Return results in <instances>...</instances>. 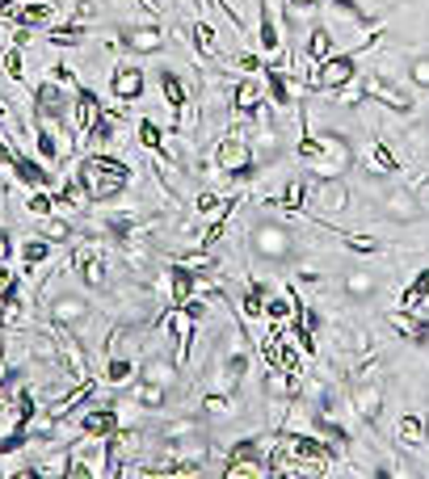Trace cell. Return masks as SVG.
<instances>
[{
  "mask_svg": "<svg viewBox=\"0 0 429 479\" xmlns=\"http://www.w3.org/2000/svg\"><path fill=\"white\" fill-rule=\"evenodd\" d=\"M245 244H249V257L265 261V265H291V261L299 257V232H295V223L287 219V215H278V210H265V206H262V215H253Z\"/></svg>",
  "mask_w": 429,
  "mask_h": 479,
  "instance_id": "1",
  "label": "cell"
},
{
  "mask_svg": "<svg viewBox=\"0 0 429 479\" xmlns=\"http://www.w3.org/2000/svg\"><path fill=\"white\" fill-rule=\"evenodd\" d=\"M383 34H388V30L379 26V30H371L358 47H349V51H332L329 59L312 64V68H307V76H304V89H307V93H337V89L354 84V81H358L362 56H366V51H374V47H383Z\"/></svg>",
  "mask_w": 429,
  "mask_h": 479,
  "instance_id": "2",
  "label": "cell"
},
{
  "mask_svg": "<svg viewBox=\"0 0 429 479\" xmlns=\"http://www.w3.org/2000/svg\"><path fill=\"white\" fill-rule=\"evenodd\" d=\"M72 173H76V181L84 185V193H89V202L93 206L123 198L126 185H131V177H135L131 165L118 160V156H110V151H84Z\"/></svg>",
  "mask_w": 429,
  "mask_h": 479,
  "instance_id": "3",
  "label": "cell"
},
{
  "mask_svg": "<svg viewBox=\"0 0 429 479\" xmlns=\"http://www.w3.org/2000/svg\"><path fill=\"white\" fill-rule=\"evenodd\" d=\"M358 84H362V97H366V101L383 106V110L396 114V118H413V114H416V89H408V84H396L383 68L362 72Z\"/></svg>",
  "mask_w": 429,
  "mask_h": 479,
  "instance_id": "4",
  "label": "cell"
},
{
  "mask_svg": "<svg viewBox=\"0 0 429 479\" xmlns=\"http://www.w3.org/2000/svg\"><path fill=\"white\" fill-rule=\"evenodd\" d=\"M371 206H374L379 219L396 223V227H408V223L425 219V206L416 202V190H408V185H400V181H388V185L371 190Z\"/></svg>",
  "mask_w": 429,
  "mask_h": 479,
  "instance_id": "5",
  "label": "cell"
},
{
  "mask_svg": "<svg viewBox=\"0 0 429 479\" xmlns=\"http://www.w3.org/2000/svg\"><path fill=\"white\" fill-rule=\"evenodd\" d=\"M312 190H307V215L316 223L329 227L332 215H346L354 206V190L346 185V177H307Z\"/></svg>",
  "mask_w": 429,
  "mask_h": 479,
  "instance_id": "6",
  "label": "cell"
},
{
  "mask_svg": "<svg viewBox=\"0 0 429 479\" xmlns=\"http://www.w3.org/2000/svg\"><path fill=\"white\" fill-rule=\"evenodd\" d=\"M30 118L51 123V126H59V131H72V89L56 84L51 76L42 84H34V93H30Z\"/></svg>",
  "mask_w": 429,
  "mask_h": 479,
  "instance_id": "7",
  "label": "cell"
},
{
  "mask_svg": "<svg viewBox=\"0 0 429 479\" xmlns=\"http://www.w3.org/2000/svg\"><path fill=\"white\" fill-rule=\"evenodd\" d=\"M383 404H388V379L374 370L366 379H354L349 383V408L366 429H379V416H383Z\"/></svg>",
  "mask_w": 429,
  "mask_h": 479,
  "instance_id": "8",
  "label": "cell"
},
{
  "mask_svg": "<svg viewBox=\"0 0 429 479\" xmlns=\"http://www.w3.org/2000/svg\"><path fill=\"white\" fill-rule=\"evenodd\" d=\"M72 269H76V282L84 290H110V257L98 240H84V244L72 248Z\"/></svg>",
  "mask_w": 429,
  "mask_h": 479,
  "instance_id": "9",
  "label": "cell"
},
{
  "mask_svg": "<svg viewBox=\"0 0 429 479\" xmlns=\"http://www.w3.org/2000/svg\"><path fill=\"white\" fill-rule=\"evenodd\" d=\"M114 42H118V51H126V56H135V59L168 51V38H165V30H160V21H126V26L114 30Z\"/></svg>",
  "mask_w": 429,
  "mask_h": 479,
  "instance_id": "10",
  "label": "cell"
},
{
  "mask_svg": "<svg viewBox=\"0 0 429 479\" xmlns=\"http://www.w3.org/2000/svg\"><path fill=\"white\" fill-rule=\"evenodd\" d=\"M47 315H51V324L56 329H68L81 337L89 324H93V303L84 299V295H51V303H47Z\"/></svg>",
  "mask_w": 429,
  "mask_h": 479,
  "instance_id": "11",
  "label": "cell"
},
{
  "mask_svg": "<svg viewBox=\"0 0 429 479\" xmlns=\"http://www.w3.org/2000/svg\"><path fill=\"white\" fill-rule=\"evenodd\" d=\"M337 290H341L346 303L362 307V303H374L383 295V278L374 274V269H366V265H349V269H341V278H337Z\"/></svg>",
  "mask_w": 429,
  "mask_h": 479,
  "instance_id": "12",
  "label": "cell"
},
{
  "mask_svg": "<svg viewBox=\"0 0 429 479\" xmlns=\"http://www.w3.org/2000/svg\"><path fill=\"white\" fill-rule=\"evenodd\" d=\"M265 106H270L265 84H257L253 76H245V81H236L232 89H227V114H236L240 123H253V118H257Z\"/></svg>",
  "mask_w": 429,
  "mask_h": 479,
  "instance_id": "13",
  "label": "cell"
},
{
  "mask_svg": "<svg viewBox=\"0 0 429 479\" xmlns=\"http://www.w3.org/2000/svg\"><path fill=\"white\" fill-rule=\"evenodd\" d=\"M9 173H13V181L21 185V190H56L59 181L56 173H51V165H42L39 156H26V151H13V160H9Z\"/></svg>",
  "mask_w": 429,
  "mask_h": 479,
  "instance_id": "14",
  "label": "cell"
},
{
  "mask_svg": "<svg viewBox=\"0 0 429 479\" xmlns=\"http://www.w3.org/2000/svg\"><path fill=\"white\" fill-rule=\"evenodd\" d=\"M30 324V303H26V282L17 278L13 287L0 295V337L9 332H21Z\"/></svg>",
  "mask_w": 429,
  "mask_h": 479,
  "instance_id": "15",
  "label": "cell"
},
{
  "mask_svg": "<svg viewBox=\"0 0 429 479\" xmlns=\"http://www.w3.org/2000/svg\"><path fill=\"white\" fill-rule=\"evenodd\" d=\"M262 81H265V97H270V106H278V110H291V106H299V101H295V76L287 72V64H282V59H270V64H265Z\"/></svg>",
  "mask_w": 429,
  "mask_h": 479,
  "instance_id": "16",
  "label": "cell"
},
{
  "mask_svg": "<svg viewBox=\"0 0 429 479\" xmlns=\"http://www.w3.org/2000/svg\"><path fill=\"white\" fill-rule=\"evenodd\" d=\"M156 81H160L165 106L173 110V118H177V123H173V135H181V126H185V110H190V101H194V97H190V84L181 81L173 68H160V76H156Z\"/></svg>",
  "mask_w": 429,
  "mask_h": 479,
  "instance_id": "17",
  "label": "cell"
},
{
  "mask_svg": "<svg viewBox=\"0 0 429 479\" xmlns=\"http://www.w3.org/2000/svg\"><path fill=\"white\" fill-rule=\"evenodd\" d=\"M257 47H262V59L287 56V42H282V30H278V17H274V9H270V0H257Z\"/></svg>",
  "mask_w": 429,
  "mask_h": 479,
  "instance_id": "18",
  "label": "cell"
},
{
  "mask_svg": "<svg viewBox=\"0 0 429 479\" xmlns=\"http://www.w3.org/2000/svg\"><path fill=\"white\" fill-rule=\"evenodd\" d=\"M81 438H114V433H123V412L114 408V404H98V408L81 412Z\"/></svg>",
  "mask_w": 429,
  "mask_h": 479,
  "instance_id": "19",
  "label": "cell"
},
{
  "mask_svg": "<svg viewBox=\"0 0 429 479\" xmlns=\"http://www.w3.org/2000/svg\"><path fill=\"white\" fill-rule=\"evenodd\" d=\"M143 89H148V76H143V68H135V64H118V68L110 72V93L118 106L143 101Z\"/></svg>",
  "mask_w": 429,
  "mask_h": 479,
  "instance_id": "20",
  "label": "cell"
},
{
  "mask_svg": "<svg viewBox=\"0 0 429 479\" xmlns=\"http://www.w3.org/2000/svg\"><path fill=\"white\" fill-rule=\"evenodd\" d=\"M101 110H106V101L98 97V89H89L84 81L72 89V131H76V135H84L89 126L98 123Z\"/></svg>",
  "mask_w": 429,
  "mask_h": 479,
  "instance_id": "21",
  "label": "cell"
},
{
  "mask_svg": "<svg viewBox=\"0 0 429 479\" xmlns=\"http://www.w3.org/2000/svg\"><path fill=\"white\" fill-rule=\"evenodd\" d=\"M198 290H202V274L185 261H173L168 265V307H185Z\"/></svg>",
  "mask_w": 429,
  "mask_h": 479,
  "instance_id": "22",
  "label": "cell"
},
{
  "mask_svg": "<svg viewBox=\"0 0 429 479\" xmlns=\"http://www.w3.org/2000/svg\"><path fill=\"white\" fill-rule=\"evenodd\" d=\"M388 324L396 329V337H404L408 345H421V349L429 345V315L425 312H404L400 307V312L388 315Z\"/></svg>",
  "mask_w": 429,
  "mask_h": 479,
  "instance_id": "23",
  "label": "cell"
},
{
  "mask_svg": "<svg viewBox=\"0 0 429 479\" xmlns=\"http://www.w3.org/2000/svg\"><path fill=\"white\" fill-rule=\"evenodd\" d=\"M139 379H143V383H156V387H168V391H177V383H181L177 357L152 354L148 362H143V366H139Z\"/></svg>",
  "mask_w": 429,
  "mask_h": 479,
  "instance_id": "24",
  "label": "cell"
},
{
  "mask_svg": "<svg viewBox=\"0 0 429 479\" xmlns=\"http://www.w3.org/2000/svg\"><path fill=\"white\" fill-rule=\"evenodd\" d=\"M391 433H396V441H400V446L421 450V446H429V416H421V412H400Z\"/></svg>",
  "mask_w": 429,
  "mask_h": 479,
  "instance_id": "25",
  "label": "cell"
},
{
  "mask_svg": "<svg viewBox=\"0 0 429 479\" xmlns=\"http://www.w3.org/2000/svg\"><path fill=\"white\" fill-rule=\"evenodd\" d=\"M274 290L265 287L262 278H249V287H245V295L236 299V307H240V320L245 324H262L265 320V299H270Z\"/></svg>",
  "mask_w": 429,
  "mask_h": 479,
  "instance_id": "26",
  "label": "cell"
},
{
  "mask_svg": "<svg viewBox=\"0 0 429 479\" xmlns=\"http://www.w3.org/2000/svg\"><path fill=\"white\" fill-rule=\"evenodd\" d=\"M198 416L202 421H232V416H240V399H236V391H207V396L198 399Z\"/></svg>",
  "mask_w": 429,
  "mask_h": 479,
  "instance_id": "27",
  "label": "cell"
},
{
  "mask_svg": "<svg viewBox=\"0 0 429 479\" xmlns=\"http://www.w3.org/2000/svg\"><path fill=\"white\" fill-rule=\"evenodd\" d=\"M173 396L177 391H168V387H156V383H143V379H135L131 383V404L143 412H165L168 404H173Z\"/></svg>",
  "mask_w": 429,
  "mask_h": 479,
  "instance_id": "28",
  "label": "cell"
},
{
  "mask_svg": "<svg viewBox=\"0 0 429 479\" xmlns=\"http://www.w3.org/2000/svg\"><path fill=\"white\" fill-rule=\"evenodd\" d=\"M332 47H337V30H332L329 21H312V30H307V42H304L307 64H320V59H329V56H332Z\"/></svg>",
  "mask_w": 429,
  "mask_h": 479,
  "instance_id": "29",
  "label": "cell"
},
{
  "mask_svg": "<svg viewBox=\"0 0 429 479\" xmlns=\"http://www.w3.org/2000/svg\"><path fill=\"white\" fill-rule=\"evenodd\" d=\"M56 13H59V9L51 4V0H26V4H21V13L13 17V26L34 30V34H39V30H51Z\"/></svg>",
  "mask_w": 429,
  "mask_h": 479,
  "instance_id": "30",
  "label": "cell"
},
{
  "mask_svg": "<svg viewBox=\"0 0 429 479\" xmlns=\"http://www.w3.org/2000/svg\"><path fill=\"white\" fill-rule=\"evenodd\" d=\"M366 156H371V177H383V181H396L400 177V156L383 143V139H371V148H366Z\"/></svg>",
  "mask_w": 429,
  "mask_h": 479,
  "instance_id": "31",
  "label": "cell"
},
{
  "mask_svg": "<svg viewBox=\"0 0 429 479\" xmlns=\"http://www.w3.org/2000/svg\"><path fill=\"white\" fill-rule=\"evenodd\" d=\"M139 379V362L131 354H110L106 357V366H101V383H110V387H126V383H135Z\"/></svg>",
  "mask_w": 429,
  "mask_h": 479,
  "instance_id": "32",
  "label": "cell"
},
{
  "mask_svg": "<svg viewBox=\"0 0 429 479\" xmlns=\"http://www.w3.org/2000/svg\"><path fill=\"white\" fill-rule=\"evenodd\" d=\"M270 458V446L262 441V433H245L227 446V463H265Z\"/></svg>",
  "mask_w": 429,
  "mask_h": 479,
  "instance_id": "33",
  "label": "cell"
},
{
  "mask_svg": "<svg viewBox=\"0 0 429 479\" xmlns=\"http://www.w3.org/2000/svg\"><path fill=\"white\" fill-rule=\"evenodd\" d=\"M84 206H93V202H89L84 185L76 181V173L59 181V185H56V215H59V210H84Z\"/></svg>",
  "mask_w": 429,
  "mask_h": 479,
  "instance_id": "34",
  "label": "cell"
},
{
  "mask_svg": "<svg viewBox=\"0 0 429 479\" xmlns=\"http://www.w3.org/2000/svg\"><path fill=\"white\" fill-rule=\"evenodd\" d=\"M51 257H56V244L42 240V235H30L26 244H21V269H26V274H34V269H42V265H51Z\"/></svg>",
  "mask_w": 429,
  "mask_h": 479,
  "instance_id": "35",
  "label": "cell"
},
{
  "mask_svg": "<svg viewBox=\"0 0 429 479\" xmlns=\"http://www.w3.org/2000/svg\"><path fill=\"white\" fill-rule=\"evenodd\" d=\"M194 51L202 59H210V64H219V34H215V26H210L207 17H194Z\"/></svg>",
  "mask_w": 429,
  "mask_h": 479,
  "instance_id": "36",
  "label": "cell"
},
{
  "mask_svg": "<svg viewBox=\"0 0 429 479\" xmlns=\"http://www.w3.org/2000/svg\"><path fill=\"white\" fill-rule=\"evenodd\" d=\"M404 303V312H425V303H429V265L425 269H416V278L408 282V290L400 295Z\"/></svg>",
  "mask_w": 429,
  "mask_h": 479,
  "instance_id": "37",
  "label": "cell"
},
{
  "mask_svg": "<svg viewBox=\"0 0 429 479\" xmlns=\"http://www.w3.org/2000/svg\"><path fill=\"white\" fill-rule=\"evenodd\" d=\"M404 76H408V89L429 93V51H413L404 59Z\"/></svg>",
  "mask_w": 429,
  "mask_h": 479,
  "instance_id": "38",
  "label": "cell"
},
{
  "mask_svg": "<svg viewBox=\"0 0 429 479\" xmlns=\"http://www.w3.org/2000/svg\"><path fill=\"white\" fill-rule=\"evenodd\" d=\"M329 9L332 13H341V17H349V21H358V26H366V30H379V17H374L362 0H329Z\"/></svg>",
  "mask_w": 429,
  "mask_h": 479,
  "instance_id": "39",
  "label": "cell"
},
{
  "mask_svg": "<svg viewBox=\"0 0 429 479\" xmlns=\"http://www.w3.org/2000/svg\"><path fill=\"white\" fill-rule=\"evenodd\" d=\"M84 34H89V30L84 26H76V21H64V26H51L47 30V42H51V47H64V51H68V47H84Z\"/></svg>",
  "mask_w": 429,
  "mask_h": 479,
  "instance_id": "40",
  "label": "cell"
},
{
  "mask_svg": "<svg viewBox=\"0 0 429 479\" xmlns=\"http://www.w3.org/2000/svg\"><path fill=\"white\" fill-rule=\"evenodd\" d=\"M139 143H143V151H152V156H160L165 151V139H168V131L156 118H139Z\"/></svg>",
  "mask_w": 429,
  "mask_h": 479,
  "instance_id": "41",
  "label": "cell"
},
{
  "mask_svg": "<svg viewBox=\"0 0 429 479\" xmlns=\"http://www.w3.org/2000/svg\"><path fill=\"white\" fill-rule=\"evenodd\" d=\"M219 479H270V458L265 463H223Z\"/></svg>",
  "mask_w": 429,
  "mask_h": 479,
  "instance_id": "42",
  "label": "cell"
},
{
  "mask_svg": "<svg viewBox=\"0 0 429 479\" xmlns=\"http://www.w3.org/2000/svg\"><path fill=\"white\" fill-rule=\"evenodd\" d=\"M42 240H51V244H72V235H76V227H72L68 219H59V215H51V219L39 227Z\"/></svg>",
  "mask_w": 429,
  "mask_h": 479,
  "instance_id": "43",
  "label": "cell"
},
{
  "mask_svg": "<svg viewBox=\"0 0 429 479\" xmlns=\"http://www.w3.org/2000/svg\"><path fill=\"white\" fill-rule=\"evenodd\" d=\"M26 210L30 215H39V219H51V215H56V190H30Z\"/></svg>",
  "mask_w": 429,
  "mask_h": 479,
  "instance_id": "44",
  "label": "cell"
},
{
  "mask_svg": "<svg viewBox=\"0 0 429 479\" xmlns=\"http://www.w3.org/2000/svg\"><path fill=\"white\" fill-rule=\"evenodd\" d=\"M4 76L13 84L26 81V51H21V47H9V51H4Z\"/></svg>",
  "mask_w": 429,
  "mask_h": 479,
  "instance_id": "45",
  "label": "cell"
},
{
  "mask_svg": "<svg viewBox=\"0 0 429 479\" xmlns=\"http://www.w3.org/2000/svg\"><path fill=\"white\" fill-rule=\"evenodd\" d=\"M223 206H227V198H223V193L202 190V193L194 198V215H219Z\"/></svg>",
  "mask_w": 429,
  "mask_h": 479,
  "instance_id": "46",
  "label": "cell"
},
{
  "mask_svg": "<svg viewBox=\"0 0 429 479\" xmlns=\"http://www.w3.org/2000/svg\"><path fill=\"white\" fill-rule=\"evenodd\" d=\"M98 17H101L98 0H76V4H72V21H76V26H89V21H98Z\"/></svg>",
  "mask_w": 429,
  "mask_h": 479,
  "instance_id": "47",
  "label": "cell"
},
{
  "mask_svg": "<svg viewBox=\"0 0 429 479\" xmlns=\"http://www.w3.org/2000/svg\"><path fill=\"white\" fill-rule=\"evenodd\" d=\"M232 64H236L240 72H245V76H257V72L265 68V59H262V56H253V51H240V56L232 59Z\"/></svg>",
  "mask_w": 429,
  "mask_h": 479,
  "instance_id": "48",
  "label": "cell"
},
{
  "mask_svg": "<svg viewBox=\"0 0 429 479\" xmlns=\"http://www.w3.org/2000/svg\"><path fill=\"white\" fill-rule=\"evenodd\" d=\"M51 81L64 84V89H76V84H81V76H76L68 64H56V68H51Z\"/></svg>",
  "mask_w": 429,
  "mask_h": 479,
  "instance_id": "49",
  "label": "cell"
},
{
  "mask_svg": "<svg viewBox=\"0 0 429 479\" xmlns=\"http://www.w3.org/2000/svg\"><path fill=\"white\" fill-rule=\"evenodd\" d=\"M13 282H17V274L9 269V261H0V295H4V290L13 287Z\"/></svg>",
  "mask_w": 429,
  "mask_h": 479,
  "instance_id": "50",
  "label": "cell"
},
{
  "mask_svg": "<svg viewBox=\"0 0 429 479\" xmlns=\"http://www.w3.org/2000/svg\"><path fill=\"white\" fill-rule=\"evenodd\" d=\"M21 4H26V0H0V17H9V21H13V17L21 13Z\"/></svg>",
  "mask_w": 429,
  "mask_h": 479,
  "instance_id": "51",
  "label": "cell"
},
{
  "mask_svg": "<svg viewBox=\"0 0 429 479\" xmlns=\"http://www.w3.org/2000/svg\"><path fill=\"white\" fill-rule=\"evenodd\" d=\"M13 257V240H9V232L0 227V261H9Z\"/></svg>",
  "mask_w": 429,
  "mask_h": 479,
  "instance_id": "52",
  "label": "cell"
},
{
  "mask_svg": "<svg viewBox=\"0 0 429 479\" xmlns=\"http://www.w3.org/2000/svg\"><path fill=\"white\" fill-rule=\"evenodd\" d=\"M0 118H4V106H0ZM0 139H4V135H0Z\"/></svg>",
  "mask_w": 429,
  "mask_h": 479,
  "instance_id": "53",
  "label": "cell"
}]
</instances>
